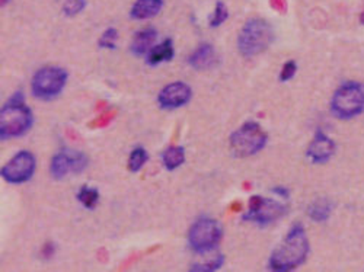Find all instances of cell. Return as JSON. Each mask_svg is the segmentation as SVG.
Here are the masks:
<instances>
[{"label":"cell","instance_id":"cell-1","mask_svg":"<svg viewBox=\"0 0 364 272\" xmlns=\"http://www.w3.org/2000/svg\"><path fill=\"white\" fill-rule=\"evenodd\" d=\"M309 255V239L301 224H295L280 246L271 253L268 269L289 272L305 264Z\"/></svg>","mask_w":364,"mask_h":272},{"label":"cell","instance_id":"cell-2","mask_svg":"<svg viewBox=\"0 0 364 272\" xmlns=\"http://www.w3.org/2000/svg\"><path fill=\"white\" fill-rule=\"evenodd\" d=\"M33 123V111L25 105L24 95L17 92L0 111V139L5 142L15 137H22L31 130Z\"/></svg>","mask_w":364,"mask_h":272},{"label":"cell","instance_id":"cell-3","mask_svg":"<svg viewBox=\"0 0 364 272\" xmlns=\"http://www.w3.org/2000/svg\"><path fill=\"white\" fill-rule=\"evenodd\" d=\"M274 40L271 25L261 18L249 19L238 37V50L244 57H255L265 51Z\"/></svg>","mask_w":364,"mask_h":272},{"label":"cell","instance_id":"cell-4","mask_svg":"<svg viewBox=\"0 0 364 272\" xmlns=\"http://www.w3.org/2000/svg\"><path fill=\"white\" fill-rule=\"evenodd\" d=\"M364 111V87L357 82L342 83L331 99V112L338 119H351Z\"/></svg>","mask_w":364,"mask_h":272},{"label":"cell","instance_id":"cell-5","mask_svg":"<svg viewBox=\"0 0 364 272\" xmlns=\"http://www.w3.org/2000/svg\"><path fill=\"white\" fill-rule=\"evenodd\" d=\"M267 142L268 135L263 127L254 121H248L231 135V150L236 158H249L260 153Z\"/></svg>","mask_w":364,"mask_h":272},{"label":"cell","instance_id":"cell-6","mask_svg":"<svg viewBox=\"0 0 364 272\" xmlns=\"http://www.w3.org/2000/svg\"><path fill=\"white\" fill-rule=\"evenodd\" d=\"M69 74L62 67H42L33 78L31 92L37 99L50 101L63 92Z\"/></svg>","mask_w":364,"mask_h":272},{"label":"cell","instance_id":"cell-7","mask_svg":"<svg viewBox=\"0 0 364 272\" xmlns=\"http://www.w3.org/2000/svg\"><path fill=\"white\" fill-rule=\"evenodd\" d=\"M223 237V230L220 224L208 217L197 220L190 229L188 244L190 248L197 253H207L215 250Z\"/></svg>","mask_w":364,"mask_h":272},{"label":"cell","instance_id":"cell-8","mask_svg":"<svg viewBox=\"0 0 364 272\" xmlns=\"http://www.w3.org/2000/svg\"><path fill=\"white\" fill-rule=\"evenodd\" d=\"M287 213V208L284 204L271 200V198H264V196L254 195L249 200V207L247 214H244L245 221H252L261 226H267L277 221Z\"/></svg>","mask_w":364,"mask_h":272},{"label":"cell","instance_id":"cell-9","mask_svg":"<svg viewBox=\"0 0 364 272\" xmlns=\"http://www.w3.org/2000/svg\"><path fill=\"white\" fill-rule=\"evenodd\" d=\"M37 169V159L35 156L28 152V150H21L15 155L2 168V178L8 184L21 185L28 182L35 173Z\"/></svg>","mask_w":364,"mask_h":272},{"label":"cell","instance_id":"cell-10","mask_svg":"<svg viewBox=\"0 0 364 272\" xmlns=\"http://www.w3.org/2000/svg\"><path fill=\"white\" fill-rule=\"evenodd\" d=\"M88 158L78 150H60L50 163V173L54 179H63L69 173L81 175L88 168Z\"/></svg>","mask_w":364,"mask_h":272},{"label":"cell","instance_id":"cell-11","mask_svg":"<svg viewBox=\"0 0 364 272\" xmlns=\"http://www.w3.org/2000/svg\"><path fill=\"white\" fill-rule=\"evenodd\" d=\"M192 98V89L184 82L166 85L158 95V103L162 110H178L187 105Z\"/></svg>","mask_w":364,"mask_h":272},{"label":"cell","instance_id":"cell-12","mask_svg":"<svg viewBox=\"0 0 364 272\" xmlns=\"http://www.w3.org/2000/svg\"><path fill=\"white\" fill-rule=\"evenodd\" d=\"M336 150L337 146L333 143V140L329 139L324 131L317 130L312 143L306 150V158L315 164H324L336 155Z\"/></svg>","mask_w":364,"mask_h":272},{"label":"cell","instance_id":"cell-13","mask_svg":"<svg viewBox=\"0 0 364 272\" xmlns=\"http://www.w3.org/2000/svg\"><path fill=\"white\" fill-rule=\"evenodd\" d=\"M217 53L211 44H201L190 57H188V65L194 70H208L215 67L217 63Z\"/></svg>","mask_w":364,"mask_h":272},{"label":"cell","instance_id":"cell-14","mask_svg":"<svg viewBox=\"0 0 364 272\" xmlns=\"http://www.w3.org/2000/svg\"><path fill=\"white\" fill-rule=\"evenodd\" d=\"M158 40V31L155 28H146L142 31L135 33L133 41H131V53L138 57H142L144 54H149V51L155 47V42Z\"/></svg>","mask_w":364,"mask_h":272},{"label":"cell","instance_id":"cell-15","mask_svg":"<svg viewBox=\"0 0 364 272\" xmlns=\"http://www.w3.org/2000/svg\"><path fill=\"white\" fill-rule=\"evenodd\" d=\"M163 8V0H135L130 10V17L135 21L155 18Z\"/></svg>","mask_w":364,"mask_h":272},{"label":"cell","instance_id":"cell-16","mask_svg":"<svg viewBox=\"0 0 364 272\" xmlns=\"http://www.w3.org/2000/svg\"><path fill=\"white\" fill-rule=\"evenodd\" d=\"M172 58H174L172 40H165L149 51L146 62L149 66H158L165 62H171Z\"/></svg>","mask_w":364,"mask_h":272},{"label":"cell","instance_id":"cell-17","mask_svg":"<svg viewBox=\"0 0 364 272\" xmlns=\"http://www.w3.org/2000/svg\"><path fill=\"white\" fill-rule=\"evenodd\" d=\"M185 162V148L182 146H171L162 153V163L166 171H175Z\"/></svg>","mask_w":364,"mask_h":272},{"label":"cell","instance_id":"cell-18","mask_svg":"<svg viewBox=\"0 0 364 272\" xmlns=\"http://www.w3.org/2000/svg\"><path fill=\"white\" fill-rule=\"evenodd\" d=\"M332 213V204L326 198H320L312 203L308 208V216L315 223H324Z\"/></svg>","mask_w":364,"mask_h":272},{"label":"cell","instance_id":"cell-19","mask_svg":"<svg viewBox=\"0 0 364 272\" xmlns=\"http://www.w3.org/2000/svg\"><path fill=\"white\" fill-rule=\"evenodd\" d=\"M78 200L79 203L88 208V210H94L99 201V192L97 188H90V187H82L79 191H78Z\"/></svg>","mask_w":364,"mask_h":272},{"label":"cell","instance_id":"cell-20","mask_svg":"<svg viewBox=\"0 0 364 272\" xmlns=\"http://www.w3.org/2000/svg\"><path fill=\"white\" fill-rule=\"evenodd\" d=\"M147 159H149V155L146 150L143 147H135L129 158V171L133 173L140 172L143 166L146 164Z\"/></svg>","mask_w":364,"mask_h":272},{"label":"cell","instance_id":"cell-21","mask_svg":"<svg viewBox=\"0 0 364 272\" xmlns=\"http://www.w3.org/2000/svg\"><path fill=\"white\" fill-rule=\"evenodd\" d=\"M223 264H224V256L217 255V256H215V258H211L207 262L192 265L191 271L192 272H215V271H219L223 266Z\"/></svg>","mask_w":364,"mask_h":272},{"label":"cell","instance_id":"cell-22","mask_svg":"<svg viewBox=\"0 0 364 272\" xmlns=\"http://www.w3.org/2000/svg\"><path fill=\"white\" fill-rule=\"evenodd\" d=\"M227 17H229V13H227V8L224 3L219 2L213 10V13H211L210 17V26L211 28H217L220 26L226 19Z\"/></svg>","mask_w":364,"mask_h":272},{"label":"cell","instance_id":"cell-23","mask_svg":"<svg viewBox=\"0 0 364 272\" xmlns=\"http://www.w3.org/2000/svg\"><path fill=\"white\" fill-rule=\"evenodd\" d=\"M117 40H118V31L115 28H108L107 31H105L99 41H98V45L101 49H110V50H114L115 49V44H117Z\"/></svg>","mask_w":364,"mask_h":272},{"label":"cell","instance_id":"cell-24","mask_svg":"<svg viewBox=\"0 0 364 272\" xmlns=\"http://www.w3.org/2000/svg\"><path fill=\"white\" fill-rule=\"evenodd\" d=\"M86 6V0H66L63 5V13L66 17H74L81 13Z\"/></svg>","mask_w":364,"mask_h":272},{"label":"cell","instance_id":"cell-25","mask_svg":"<svg viewBox=\"0 0 364 272\" xmlns=\"http://www.w3.org/2000/svg\"><path fill=\"white\" fill-rule=\"evenodd\" d=\"M297 71V65L296 62H293V60H290V62H287L283 69H281V73H280V82H289L295 78V74Z\"/></svg>","mask_w":364,"mask_h":272},{"label":"cell","instance_id":"cell-26","mask_svg":"<svg viewBox=\"0 0 364 272\" xmlns=\"http://www.w3.org/2000/svg\"><path fill=\"white\" fill-rule=\"evenodd\" d=\"M111 114H104L101 117H98L95 119V123H92V127H102V126H107L108 121H111Z\"/></svg>","mask_w":364,"mask_h":272},{"label":"cell","instance_id":"cell-27","mask_svg":"<svg viewBox=\"0 0 364 272\" xmlns=\"http://www.w3.org/2000/svg\"><path fill=\"white\" fill-rule=\"evenodd\" d=\"M272 194L279 195L280 198H284V200H287V198H289V195H290V191L287 189V188H284V187H276L274 189H272Z\"/></svg>","mask_w":364,"mask_h":272},{"label":"cell","instance_id":"cell-28","mask_svg":"<svg viewBox=\"0 0 364 272\" xmlns=\"http://www.w3.org/2000/svg\"><path fill=\"white\" fill-rule=\"evenodd\" d=\"M56 249H54V244H45L44 248H42V255L45 256V258H51V256L54 255Z\"/></svg>","mask_w":364,"mask_h":272},{"label":"cell","instance_id":"cell-29","mask_svg":"<svg viewBox=\"0 0 364 272\" xmlns=\"http://www.w3.org/2000/svg\"><path fill=\"white\" fill-rule=\"evenodd\" d=\"M360 22L364 25V10H363L361 15H360Z\"/></svg>","mask_w":364,"mask_h":272}]
</instances>
